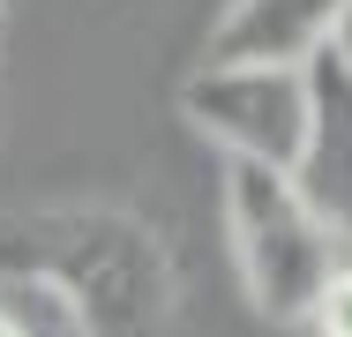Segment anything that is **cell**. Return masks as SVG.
<instances>
[{
	"label": "cell",
	"mask_w": 352,
	"mask_h": 337,
	"mask_svg": "<svg viewBox=\"0 0 352 337\" xmlns=\"http://www.w3.org/2000/svg\"><path fill=\"white\" fill-rule=\"evenodd\" d=\"M225 248L263 323H307L338 270V240L300 202L292 173L270 165H225Z\"/></svg>",
	"instance_id": "7a4b0ae2"
},
{
	"label": "cell",
	"mask_w": 352,
	"mask_h": 337,
	"mask_svg": "<svg viewBox=\"0 0 352 337\" xmlns=\"http://www.w3.org/2000/svg\"><path fill=\"white\" fill-rule=\"evenodd\" d=\"M345 0H225L203 38V67H307Z\"/></svg>",
	"instance_id": "5b68a950"
},
{
	"label": "cell",
	"mask_w": 352,
	"mask_h": 337,
	"mask_svg": "<svg viewBox=\"0 0 352 337\" xmlns=\"http://www.w3.org/2000/svg\"><path fill=\"white\" fill-rule=\"evenodd\" d=\"M180 120L210 135L225 165L292 173L307 142V67H195L180 83Z\"/></svg>",
	"instance_id": "3957f363"
},
{
	"label": "cell",
	"mask_w": 352,
	"mask_h": 337,
	"mask_svg": "<svg viewBox=\"0 0 352 337\" xmlns=\"http://www.w3.org/2000/svg\"><path fill=\"white\" fill-rule=\"evenodd\" d=\"M330 53L345 61V75H352V0L338 8V30H330Z\"/></svg>",
	"instance_id": "ba28073f"
},
{
	"label": "cell",
	"mask_w": 352,
	"mask_h": 337,
	"mask_svg": "<svg viewBox=\"0 0 352 337\" xmlns=\"http://www.w3.org/2000/svg\"><path fill=\"white\" fill-rule=\"evenodd\" d=\"M0 8H8V0H0Z\"/></svg>",
	"instance_id": "9c48e42d"
},
{
	"label": "cell",
	"mask_w": 352,
	"mask_h": 337,
	"mask_svg": "<svg viewBox=\"0 0 352 337\" xmlns=\"http://www.w3.org/2000/svg\"><path fill=\"white\" fill-rule=\"evenodd\" d=\"M0 277L45 285L82 337H173L180 323V263L120 202H53L0 225Z\"/></svg>",
	"instance_id": "6da1fadb"
},
{
	"label": "cell",
	"mask_w": 352,
	"mask_h": 337,
	"mask_svg": "<svg viewBox=\"0 0 352 337\" xmlns=\"http://www.w3.org/2000/svg\"><path fill=\"white\" fill-rule=\"evenodd\" d=\"M0 337H82V330H75V315L45 292V285L0 277Z\"/></svg>",
	"instance_id": "8992f818"
},
{
	"label": "cell",
	"mask_w": 352,
	"mask_h": 337,
	"mask_svg": "<svg viewBox=\"0 0 352 337\" xmlns=\"http://www.w3.org/2000/svg\"><path fill=\"white\" fill-rule=\"evenodd\" d=\"M292 188L322 217V232L352 248V75L330 45L307 61V142H300Z\"/></svg>",
	"instance_id": "277c9868"
},
{
	"label": "cell",
	"mask_w": 352,
	"mask_h": 337,
	"mask_svg": "<svg viewBox=\"0 0 352 337\" xmlns=\"http://www.w3.org/2000/svg\"><path fill=\"white\" fill-rule=\"evenodd\" d=\"M315 337H352V263L330 270V285H322V300H315Z\"/></svg>",
	"instance_id": "52a82bcc"
}]
</instances>
